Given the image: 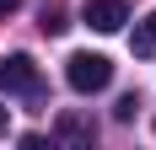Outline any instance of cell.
<instances>
[{"instance_id": "1", "label": "cell", "mask_w": 156, "mask_h": 150, "mask_svg": "<svg viewBox=\"0 0 156 150\" xmlns=\"http://www.w3.org/2000/svg\"><path fill=\"white\" fill-rule=\"evenodd\" d=\"M65 80H70V91H81V97L108 91V80H113V59H108V54H92V48H76V54L65 59Z\"/></svg>"}, {"instance_id": "2", "label": "cell", "mask_w": 156, "mask_h": 150, "mask_svg": "<svg viewBox=\"0 0 156 150\" xmlns=\"http://www.w3.org/2000/svg\"><path fill=\"white\" fill-rule=\"evenodd\" d=\"M43 86V75L32 64V54H5L0 59V91H11V97H38Z\"/></svg>"}, {"instance_id": "3", "label": "cell", "mask_w": 156, "mask_h": 150, "mask_svg": "<svg viewBox=\"0 0 156 150\" xmlns=\"http://www.w3.org/2000/svg\"><path fill=\"white\" fill-rule=\"evenodd\" d=\"M81 16H86V27H97V32H119L129 22V5L124 0H86Z\"/></svg>"}, {"instance_id": "4", "label": "cell", "mask_w": 156, "mask_h": 150, "mask_svg": "<svg viewBox=\"0 0 156 150\" xmlns=\"http://www.w3.org/2000/svg\"><path fill=\"white\" fill-rule=\"evenodd\" d=\"M129 48H135V59H156V11H145L129 32Z\"/></svg>"}, {"instance_id": "5", "label": "cell", "mask_w": 156, "mask_h": 150, "mask_svg": "<svg viewBox=\"0 0 156 150\" xmlns=\"http://www.w3.org/2000/svg\"><path fill=\"white\" fill-rule=\"evenodd\" d=\"M59 139H92V123H81V118L65 113V118H59Z\"/></svg>"}, {"instance_id": "6", "label": "cell", "mask_w": 156, "mask_h": 150, "mask_svg": "<svg viewBox=\"0 0 156 150\" xmlns=\"http://www.w3.org/2000/svg\"><path fill=\"white\" fill-rule=\"evenodd\" d=\"M135 107H140V97L129 91V97H119V107H113V118H119V123H129V118H135Z\"/></svg>"}, {"instance_id": "7", "label": "cell", "mask_w": 156, "mask_h": 150, "mask_svg": "<svg viewBox=\"0 0 156 150\" xmlns=\"http://www.w3.org/2000/svg\"><path fill=\"white\" fill-rule=\"evenodd\" d=\"M16 5H22V0H0V16H11V11H16Z\"/></svg>"}, {"instance_id": "8", "label": "cell", "mask_w": 156, "mask_h": 150, "mask_svg": "<svg viewBox=\"0 0 156 150\" xmlns=\"http://www.w3.org/2000/svg\"><path fill=\"white\" fill-rule=\"evenodd\" d=\"M0 134H5V107H0Z\"/></svg>"}]
</instances>
